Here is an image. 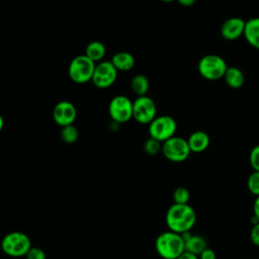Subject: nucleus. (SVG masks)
I'll use <instances>...</instances> for the list:
<instances>
[{"label":"nucleus","mask_w":259,"mask_h":259,"mask_svg":"<svg viewBox=\"0 0 259 259\" xmlns=\"http://www.w3.org/2000/svg\"><path fill=\"white\" fill-rule=\"evenodd\" d=\"M165 222L169 231L182 234L190 231L194 227L196 223V212L188 203H173L167 209Z\"/></svg>","instance_id":"f257e3e1"},{"label":"nucleus","mask_w":259,"mask_h":259,"mask_svg":"<svg viewBox=\"0 0 259 259\" xmlns=\"http://www.w3.org/2000/svg\"><path fill=\"white\" fill-rule=\"evenodd\" d=\"M155 249L163 259H177L185 251V243L180 234L166 231L156 238Z\"/></svg>","instance_id":"f03ea898"},{"label":"nucleus","mask_w":259,"mask_h":259,"mask_svg":"<svg viewBox=\"0 0 259 259\" xmlns=\"http://www.w3.org/2000/svg\"><path fill=\"white\" fill-rule=\"evenodd\" d=\"M1 247L3 252L10 257H23L32 246L30 238L25 233L14 231L3 237Z\"/></svg>","instance_id":"7ed1b4c3"},{"label":"nucleus","mask_w":259,"mask_h":259,"mask_svg":"<svg viewBox=\"0 0 259 259\" xmlns=\"http://www.w3.org/2000/svg\"><path fill=\"white\" fill-rule=\"evenodd\" d=\"M226 61L219 55L209 54L203 56L198 62V72L200 76L209 81H215L224 78L228 69Z\"/></svg>","instance_id":"20e7f679"},{"label":"nucleus","mask_w":259,"mask_h":259,"mask_svg":"<svg viewBox=\"0 0 259 259\" xmlns=\"http://www.w3.org/2000/svg\"><path fill=\"white\" fill-rule=\"evenodd\" d=\"M96 63L85 54L75 57L68 68L70 79L77 84H84L92 80Z\"/></svg>","instance_id":"39448f33"},{"label":"nucleus","mask_w":259,"mask_h":259,"mask_svg":"<svg viewBox=\"0 0 259 259\" xmlns=\"http://www.w3.org/2000/svg\"><path fill=\"white\" fill-rule=\"evenodd\" d=\"M162 153L167 160L180 163L189 157L191 151L187 140L174 136L162 143Z\"/></svg>","instance_id":"423d86ee"},{"label":"nucleus","mask_w":259,"mask_h":259,"mask_svg":"<svg viewBox=\"0 0 259 259\" xmlns=\"http://www.w3.org/2000/svg\"><path fill=\"white\" fill-rule=\"evenodd\" d=\"M177 124L175 119L170 115L156 116L149 124V135L151 138L158 140L161 143L175 136Z\"/></svg>","instance_id":"0eeeda50"},{"label":"nucleus","mask_w":259,"mask_h":259,"mask_svg":"<svg viewBox=\"0 0 259 259\" xmlns=\"http://www.w3.org/2000/svg\"><path fill=\"white\" fill-rule=\"evenodd\" d=\"M155 101L147 96H138L133 101V118L142 124H150L157 116Z\"/></svg>","instance_id":"6e6552de"},{"label":"nucleus","mask_w":259,"mask_h":259,"mask_svg":"<svg viewBox=\"0 0 259 259\" xmlns=\"http://www.w3.org/2000/svg\"><path fill=\"white\" fill-rule=\"evenodd\" d=\"M108 113L113 121L126 122L133 118V101L124 95H116L109 102Z\"/></svg>","instance_id":"1a4fd4ad"},{"label":"nucleus","mask_w":259,"mask_h":259,"mask_svg":"<svg viewBox=\"0 0 259 259\" xmlns=\"http://www.w3.org/2000/svg\"><path fill=\"white\" fill-rule=\"evenodd\" d=\"M117 72L111 61H101L96 64L91 81L97 88H108L115 82Z\"/></svg>","instance_id":"9d476101"},{"label":"nucleus","mask_w":259,"mask_h":259,"mask_svg":"<svg viewBox=\"0 0 259 259\" xmlns=\"http://www.w3.org/2000/svg\"><path fill=\"white\" fill-rule=\"evenodd\" d=\"M76 107L72 102L68 100H62L58 102L53 109L54 121L62 127L73 124L76 119Z\"/></svg>","instance_id":"9b49d317"},{"label":"nucleus","mask_w":259,"mask_h":259,"mask_svg":"<svg viewBox=\"0 0 259 259\" xmlns=\"http://www.w3.org/2000/svg\"><path fill=\"white\" fill-rule=\"evenodd\" d=\"M246 21L240 17H231L224 21L221 26V34L225 39L235 40L244 36Z\"/></svg>","instance_id":"f8f14e48"},{"label":"nucleus","mask_w":259,"mask_h":259,"mask_svg":"<svg viewBox=\"0 0 259 259\" xmlns=\"http://www.w3.org/2000/svg\"><path fill=\"white\" fill-rule=\"evenodd\" d=\"M187 142L191 152L201 153L209 146V137L203 131H195L189 136Z\"/></svg>","instance_id":"ddd939ff"},{"label":"nucleus","mask_w":259,"mask_h":259,"mask_svg":"<svg viewBox=\"0 0 259 259\" xmlns=\"http://www.w3.org/2000/svg\"><path fill=\"white\" fill-rule=\"evenodd\" d=\"M244 37L251 47L259 50V17H253L246 21Z\"/></svg>","instance_id":"4468645a"},{"label":"nucleus","mask_w":259,"mask_h":259,"mask_svg":"<svg viewBox=\"0 0 259 259\" xmlns=\"http://www.w3.org/2000/svg\"><path fill=\"white\" fill-rule=\"evenodd\" d=\"M111 63L117 71L127 72L135 66V58L128 52H117L111 58Z\"/></svg>","instance_id":"2eb2a0df"},{"label":"nucleus","mask_w":259,"mask_h":259,"mask_svg":"<svg viewBox=\"0 0 259 259\" xmlns=\"http://www.w3.org/2000/svg\"><path fill=\"white\" fill-rule=\"evenodd\" d=\"M224 80L230 88L238 89L243 86L245 82V76L241 69H239L238 67L232 66V67H228L224 76Z\"/></svg>","instance_id":"dca6fc26"},{"label":"nucleus","mask_w":259,"mask_h":259,"mask_svg":"<svg viewBox=\"0 0 259 259\" xmlns=\"http://www.w3.org/2000/svg\"><path fill=\"white\" fill-rule=\"evenodd\" d=\"M106 48L103 42L99 40H93L86 46L85 55L96 64L101 62L105 56Z\"/></svg>","instance_id":"f3484780"},{"label":"nucleus","mask_w":259,"mask_h":259,"mask_svg":"<svg viewBox=\"0 0 259 259\" xmlns=\"http://www.w3.org/2000/svg\"><path fill=\"white\" fill-rule=\"evenodd\" d=\"M207 248L206 240L200 235H192L191 238L185 242V251L199 256V254Z\"/></svg>","instance_id":"a211bd4d"},{"label":"nucleus","mask_w":259,"mask_h":259,"mask_svg":"<svg viewBox=\"0 0 259 259\" xmlns=\"http://www.w3.org/2000/svg\"><path fill=\"white\" fill-rule=\"evenodd\" d=\"M150 87L148 78L143 74H138L131 80V88L137 96H144L147 94Z\"/></svg>","instance_id":"6ab92c4d"},{"label":"nucleus","mask_w":259,"mask_h":259,"mask_svg":"<svg viewBox=\"0 0 259 259\" xmlns=\"http://www.w3.org/2000/svg\"><path fill=\"white\" fill-rule=\"evenodd\" d=\"M79 137L78 130L75 125L70 124L62 127L61 131V139L66 144H74Z\"/></svg>","instance_id":"aec40b11"},{"label":"nucleus","mask_w":259,"mask_h":259,"mask_svg":"<svg viewBox=\"0 0 259 259\" xmlns=\"http://www.w3.org/2000/svg\"><path fill=\"white\" fill-rule=\"evenodd\" d=\"M247 188L255 197L259 196V171H253L247 178Z\"/></svg>","instance_id":"412c9836"},{"label":"nucleus","mask_w":259,"mask_h":259,"mask_svg":"<svg viewBox=\"0 0 259 259\" xmlns=\"http://www.w3.org/2000/svg\"><path fill=\"white\" fill-rule=\"evenodd\" d=\"M190 198L189 190L185 187H177L173 192V201L178 204H187Z\"/></svg>","instance_id":"4be33fe9"},{"label":"nucleus","mask_w":259,"mask_h":259,"mask_svg":"<svg viewBox=\"0 0 259 259\" xmlns=\"http://www.w3.org/2000/svg\"><path fill=\"white\" fill-rule=\"evenodd\" d=\"M144 151L148 154V155H156L158 154L160 151H162V143L159 142L156 139L153 138H149L145 144H144Z\"/></svg>","instance_id":"5701e85b"},{"label":"nucleus","mask_w":259,"mask_h":259,"mask_svg":"<svg viewBox=\"0 0 259 259\" xmlns=\"http://www.w3.org/2000/svg\"><path fill=\"white\" fill-rule=\"evenodd\" d=\"M249 162L253 171H259V145L252 148L249 155Z\"/></svg>","instance_id":"b1692460"},{"label":"nucleus","mask_w":259,"mask_h":259,"mask_svg":"<svg viewBox=\"0 0 259 259\" xmlns=\"http://www.w3.org/2000/svg\"><path fill=\"white\" fill-rule=\"evenodd\" d=\"M26 259H47L45 251L38 247H31L27 254L25 255Z\"/></svg>","instance_id":"393cba45"},{"label":"nucleus","mask_w":259,"mask_h":259,"mask_svg":"<svg viewBox=\"0 0 259 259\" xmlns=\"http://www.w3.org/2000/svg\"><path fill=\"white\" fill-rule=\"evenodd\" d=\"M250 240L253 245L259 247V223L252 225L250 231Z\"/></svg>","instance_id":"a878e982"},{"label":"nucleus","mask_w":259,"mask_h":259,"mask_svg":"<svg viewBox=\"0 0 259 259\" xmlns=\"http://www.w3.org/2000/svg\"><path fill=\"white\" fill-rule=\"evenodd\" d=\"M199 259H215L217 255L214 253V251L210 248H206L204 249L200 254H199Z\"/></svg>","instance_id":"bb28decb"},{"label":"nucleus","mask_w":259,"mask_h":259,"mask_svg":"<svg viewBox=\"0 0 259 259\" xmlns=\"http://www.w3.org/2000/svg\"><path fill=\"white\" fill-rule=\"evenodd\" d=\"M177 259H199V257L195 254H192L190 252H187V251H184Z\"/></svg>","instance_id":"cd10ccee"},{"label":"nucleus","mask_w":259,"mask_h":259,"mask_svg":"<svg viewBox=\"0 0 259 259\" xmlns=\"http://www.w3.org/2000/svg\"><path fill=\"white\" fill-rule=\"evenodd\" d=\"M253 212H254V215L259 220V196L255 197V200L253 203Z\"/></svg>","instance_id":"c85d7f7f"},{"label":"nucleus","mask_w":259,"mask_h":259,"mask_svg":"<svg viewBox=\"0 0 259 259\" xmlns=\"http://www.w3.org/2000/svg\"><path fill=\"white\" fill-rule=\"evenodd\" d=\"M181 6H184V7H190L192 6L196 0H176Z\"/></svg>","instance_id":"c756f323"},{"label":"nucleus","mask_w":259,"mask_h":259,"mask_svg":"<svg viewBox=\"0 0 259 259\" xmlns=\"http://www.w3.org/2000/svg\"><path fill=\"white\" fill-rule=\"evenodd\" d=\"M3 127V118L0 116V130Z\"/></svg>","instance_id":"7c9ffc66"},{"label":"nucleus","mask_w":259,"mask_h":259,"mask_svg":"<svg viewBox=\"0 0 259 259\" xmlns=\"http://www.w3.org/2000/svg\"><path fill=\"white\" fill-rule=\"evenodd\" d=\"M160 1H162V2H172L174 0H160Z\"/></svg>","instance_id":"2f4dec72"},{"label":"nucleus","mask_w":259,"mask_h":259,"mask_svg":"<svg viewBox=\"0 0 259 259\" xmlns=\"http://www.w3.org/2000/svg\"><path fill=\"white\" fill-rule=\"evenodd\" d=\"M247 259H250V258H247Z\"/></svg>","instance_id":"473e14b6"}]
</instances>
